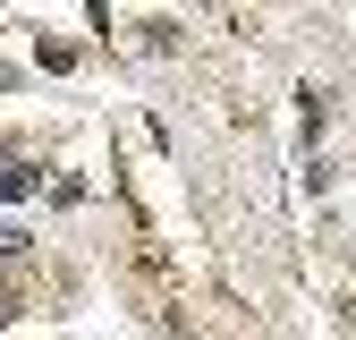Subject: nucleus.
<instances>
[{"mask_svg": "<svg viewBox=\"0 0 356 340\" xmlns=\"http://www.w3.org/2000/svg\"><path fill=\"white\" fill-rule=\"evenodd\" d=\"M34 187H42V170H34V162H0V204H26Z\"/></svg>", "mask_w": 356, "mask_h": 340, "instance_id": "obj_1", "label": "nucleus"}, {"mask_svg": "<svg viewBox=\"0 0 356 340\" xmlns=\"http://www.w3.org/2000/svg\"><path fill=\"white\" fill-rule=\"evenodd\" d=\"M0 85H9V68H0Z\"/></svg>", "mask_w": 356, "mask_h": 340, "instance_id": "obj_3", "label": "nucleus"}, {"mask_svg": "<svg viewBox=\"0 0 356 340\" xmlns=\"http://www.w3.org/2000/svg\"><path fill=\"white\" fill-rule=\"evenodd\" d=\"M17 255H26V230H17V222H0V264H17Z\"/></svg>", "mask_w": 356, "mask_h": 340, "instance_id": "obj_2", "label": "nucleus"}]
</instances>
